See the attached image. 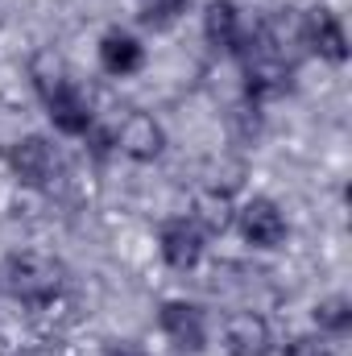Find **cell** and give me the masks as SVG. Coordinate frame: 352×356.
Wrapping results in <instances>:
<instances>
[{
  "label": "cell",
  "instance_id": "obj_1",
  "mask_svg": "<svg viewBox=\"0 0 352 356\" xmlns=\"http://www.w3.org/2000/svg\"><path fill=\"white\" fill-rule=\"evenodd\" d=\"M29 75H33V88L42 95V104H46L54 129L67 133V137H88L91 124H95V116H91L88 95L75 88V79L67 75V67H63L54 54H38L33 67H29Z\"/></svg>",
  "mask_w": 352,
  "mask_h": 356
},
{
  "label": "cell",
  "instance_id": "obj_2",
  "mask_svg": "<svg viewBox=\"0 0 352 356\" xmlns=\"http://www.w3.org/2000/svg\"><path fill=\"white\" fill-rule=\"evenodd\" d=\"M0 286L8 290V298H17L25 311H33V307L50 302V298H58L67 290V269H63L58 257H50V253L25 249V253H13L4 261Z\"/></svg>",
  "mask_w": 352,
  "mask_h": 356
},
{
  "label": "cell",
  "instance_id": "obj_6",
  "mask_svg": "<svg viewBox=\"0 0 352 356\" xmlns=\"http://www.w3.org/2000/svg\"><path fill=\"white\" fill-rule=\"evenodd\" d=\"M237 224H241V232H245V241L253 245V249H278L282 241H286V216H282V207L273 203V199H249L245 207H237Z\"/></svg>",
  "mask_w": 352,
  "mask_h": 356
},
{
  "label": "cell",
  "instance_id": "obj_7",
  "mask_svg": "<svg viewBox=\"0 0 352 356\" xmlns=\"http://www.w3.org/2000/svg\"><path fill=\"white\" fill-rule=\"evenodd\" d=\"M303 46L328 63H344L349 58V38H344V25L332 8H315V13H303Z\"/></svg>",
  "mask_w": 352,
  "mask_h": 356
},
{
  "label": "cell",
  "instance_id": "obj_13",
  "mask_svg": "<svg viewBox=\"0 0 352 356\" xmlns=\"http://www.w3.org/2000/svg\"><path fill=\"white\" fill-rule=\"evenodd\" d=\"M315 327L323 336H344L352 327V302L344 294H332V298L315 302Z\"/></svg>",
  "mask_w": 352,
  "mask_h": 356
},
{
  "label": "cell",
  "instance_id": "obj_15",
  "mask_svg": "<svg viewBox=\"0 0 352 356\" xmlns=\"http://www.w3.org/2000/svg\"><path fill=\"white\" fill-rule=\"evenodd\" d=\"M137 4H141V21L145 25H166L186 8V0H137Z\"/></svg>",
  "mask_w": 352,
  "mask_h": 356
},
{
  "label": "cell",
  "instance_id": "obj_16",
  "mask_svg": "<svg viewBox=\"0 0 352 356\" xmlns=\"http://www.w3.org/2000/svg\"><path fill=\"white\" fill-rule=\"evenodd\" d=\"M104 356H150L145 348H137V344H129V340H116V344H108Z\"/></svg>",
  "mask_w": 352,
  "mask_h": 356
},
{
  "label": "cell",
  "instance_id": "obj_9",
  "mask_svg": "<svg viewBox=\"0 0 352 356\" xmlns=\"http://www.w3.org/2000/svg\"><path fill=\"white\" fill-rule=\"evenodd\" d=\"M203 236H216V232H228L237 224V203H232V191L211 182V186H199L195 199H191V216H186Z\"/></svg>",
  "mask_w": 352,
  "mask_h": 356
},
{
  "label": "cell",
  "instance_id": "obj_12",
  "mask_svg": "<svg viewBox=\"0 0 352 356\" xmlns=\"http://www.w3.org/2000/svg\"><path fill=\"white\" fill-rule=\"evenodd\" d=\"M203 33H207V42L216 46V50H237L241 46V38H245V21H241V13H237V4H228V0H216V4H207V13H203Z\"/></svg>",
  "mask_w": 352,
  "mask_h": 356
},
{
  "label": "cell",
  "instance_id": "obj_10",
  "mask_svg": "<svg viewBox=\"0 0 352 356\" xmlns=\"http://www.w3.org/2000/svg\"><path fill=\"white\" fill-rule=\"evenodd\" d=\"M273 332L257 311H237L224 319V353L228 356H269Z\"/></svg>",
  "mask_w": 352,
  "mask_h": 356
},
{
  "label": "cell",
  "instance_id": "obj_3",
  "mask_svg": "<svg viewBox=\"0 0 352 356\" xmlns=\"http://www.w3.org/2000/svg\"><path fill=\"white\" fill-rule=\"evenodd\" d=\"M8 166H13L17 182L38 186V191L54 186L58 175H63V158H58V149H54L46 137H21V141L8 149Z\"/></svg>",
  "mask_w": 352,
  "mask_h": 356
},
{
  "label": "cell",
  "instance_id": "obj_8",
  "mask_svg": "<svg viewBox=\"0 0 352 356\" xmlns=\"http://www.w3.org/2000/svg\"><path fill=\"white\" fill-rule=\"evenodd\" d=\"M158 249H162V261L170 269H195L203 261V232L186 220V216H178V220H166L162 228H158Z\"/></svg>",
  "mask_w": 352,
  "mask_h": 356
},
{
  "label": "cell",
  "instance_id": "obj_14",
  "mask_svg": "<svg viewBox=\"0 0 352 356\" xmlns=\"http://www.w3.org/2000/svg\"><path fill=\"white\" fill-rule=\"evenodd\" d=\"M282 356H336V348H332V340H328L323 332H315V336H294V340H286Z\"/></svg>",
  "mask_w": 352,
  "mask_h": 356
},
{
  "label": "cell",
  "instance_id": "obj_4",
  "mask_svg": "<svg viewBox=\"0 0 352 356\" xmlns=\"http://www.w3.org/2000/svg\"><path fill=\"white\" fill-rule=\"evenodd\" d=\"M112 145H116L125 158H133V162H154V158L162 154V145H166V133H162V124H158L150 112H129V116L112 129Z\"/></svg>",
  "mask_w": 352,
  "mask_h": 356
},
{
  "label": "cell",
  "instance_id": "obj_11",
  "mask_svg": "<svg viewBox=\"0 0 352 356\" xmlns=\"http://www.w3.org/2000/svg\"><path fill=\"white\" fill-rule=\"evenodd\" d=\"M99 67H104L108 75H116V79H129V75H137V71L145 67V46H141L133 33L112 29V33H104V42H99Z\"/></svg>",
  "mask_w": 352,
  "mask_h": 356
},
{
  "label": "cell",
  "instance_id": "obj_5",
  "mask_svg": "<svg viewBox=\"0 0 352 356\" xmlns=\"http://www.w3.org/2000/svg\"><path fill=\"white\" fill-rule=\"evenodd\" d=\"M158 327L178 353H203V344H207V323H203V311L195 302H182V298L162 302Z\"/></svg>",
  "mask_w": 352,
  "mask_h": 356
}]
</instances>
